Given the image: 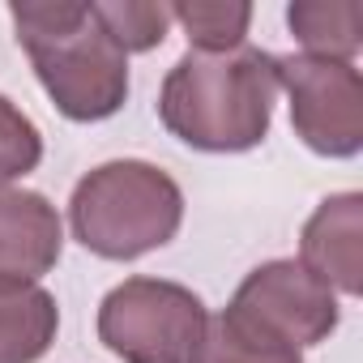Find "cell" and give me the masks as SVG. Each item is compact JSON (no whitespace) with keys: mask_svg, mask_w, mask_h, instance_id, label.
<instances>
[{"mask_svg":"<svg viewBox=\"0 0 363 363\" xmlns=\"http://www.w3.org/2000/svg\"><path fill=\"white\" fill-rule=\"evenodd\" d=\"M278 99V56L261 48L189 52L162 82L158 116L193 150L235 154L265 141Z\"/></svg>","mask_w":363,"mask_h":363,"instance_id":"cell-1","label":"cell"},{"mask_svg":"<svg viewBox=\"0 0 363 363\" xmlns=\"http://www.w3.org/2000/svg\"><path fill=\"white\" fill-rule=\"evenodd\" d=\"M60 218L48 197L0 184V286L39 282L60 261Z\"/></svg>","mask_w":363,"mask_h":363,"instance_id":"cell-7","label":"cell"},{"mask_svg":"<svg viewBox=\"0 0 363 363\" xmlns=\"http://www.w3.org/2000/svg\"><path fill=\"white\" fill-rule=\"evenodd\" d=\"M43 158V137L39 128L0 94V184H9V179L35 171Z\"/></svg>","mask_w":363,"mask_h":363,"instance_id":"cell-14","label":"cell"},{"mask_svg":"<svg viewBox=\"0 0 363 363\" xmlns=\"http://www.w3.org/2000/svg\"><path fill=\"white\" fill-rule=\"evenodd\" d=\"M189 363H303V359H299V346L282 342L265 325L227 308L218 316H206L201 342Z\"/></svg>","mask_w":363,"mask_h":363,"instance_id":"cell-10","label":"cell"},{"mask_svg":"<svg viewBox=\"0 0 363 363\" xmlns=\"http://www.w3.org/2000/svg\"><path fill=\"white\" fill-rule=\"evenodd\" d=\"M286 22L295 30V39L308 48V56L320 60H342L350 65V56L363 43V5L359 0H303V5L286 9Z\"/></svg>","mask_w":363,"mask_h":363,"instance_id":"cell-11","label":"cell"},{"mask_svg":"<svg viewBox=\"0 0 363 363\" xmlns=\"http://www.w3.org/2000/svg\"><path fill=\"white\" fill-rule=\"evenodd\" d=\"M235 312L265 325L291 346H316L337 329V299L333 291L308 274L299 261H269L244 278L231 299Z\"/></svg>","mask_w":363,"mask_h":363,"instance_id":"cell-6","label":"cell"},{"mask_svg":"<svg viewBox=\"0 0 363 363\" xmlns=\"http://www.w3.org/2000/svg\"><path fill=\"white\" fill-rule=\"evenodd\" d=\"M18 43L69 120H107L128 94V56L94 5H13Z\"/></svg>","mask_w":363,"mask_h":363,"instance_id":"cell-2","label":"cell"},{"mask_svg":"<svg viewBox=\"0 0 363 363\" xmlns=\"http://www.w3.org/2000/svg\"><path fill=\"white\" fill-rule=\"evenodd\" d=\"M308 274H316L329 291L359 295L363 286V197L342 193L320 201L312 223L303 227V261Z\"/></svg>","mask_w":363,"mask_h":363,"instance_id":"cell-8","label":"cell"},{"mask_svg":"<svg viewBox=\"0 0 363 363\" xmlns=\"http://www.w3.org/2000/svg\"><path fill=\"white\" fill-rule=\"evenodd\" d=\"M171 9V22L184 26L193 52H231V48H244V35H248V22H252V9L248 5H167Z\"/></svg>","mask_w":363,"mask_h":363,"instance_id":"cell-12","label":"cell"},{"mask_svg":"<svg viewBox=\"0 0 363 363\" xmlns=\"http://www.w3.org/2000/svg\"><path fill=\"white\" fill-rule=\"evenodd\" d=\"M179 218L184 193L175 189V179L137 158L90 171L69 206V223L82 248L107 261H133L171 244Z\"/></svg>","mask_w":363,"mask_h":363,"instance_id":"cell-3","label":"cell"},{"mask_svg":"<svg viewBox=\"0 0 363 363\" xmlns=\"http://www.w3.org/2000/svg\"><path fill=\"white\" fill-rule=\"evenodd\" d=\"M201 329L206 303L162 278H128L99 308V337L124 363H189Z\"/></svg>","mask_w":363,"mask_h":363,"instance_id":"cell-4","label":"cell"},{"mask_svg":"<svg viewBox=\"0 0 363 363\" xmlns=\"http://www.w3.org/2000/svg\"><path fill=\"white\" fill-rule=\"evenodd\" d=\"M99 22L107 26V35L120 43V52H150L167 39L171 26V9L167 5H133V0H116V5H94Z\"/></svg>","mask_w":363,"mask_h":363,"instance_id":"cell-13","label":"cell"},{"mask_svg":"<svg viewBox=\"0 0 363 363\" xmlns=\"http://www.w3.org/2000/svg\"><path fill=\"white\" fill-rule=\"evenodd\" d=\"M278 86L291 94V124L316 154L350 158L363 145V77L320 56H278Z\"/></svg>","mask_w":363,"mask_h":363,"instance_id":"cell-5","label":"cell"},{"mask_svg":"<svg viewBox=\"0 0 363 363\" xmlns=\"http://www.w3.org/2000/svg\"><path fill=\"white\" fill-rule=\"evenodd\" d=\"M56 299L43 286H0V363L43 359L56 337Z\"/></svg>","mask_w":363,"mask_h":363,"instance_id":"cell-9","label":"cell"}]
</instances>
